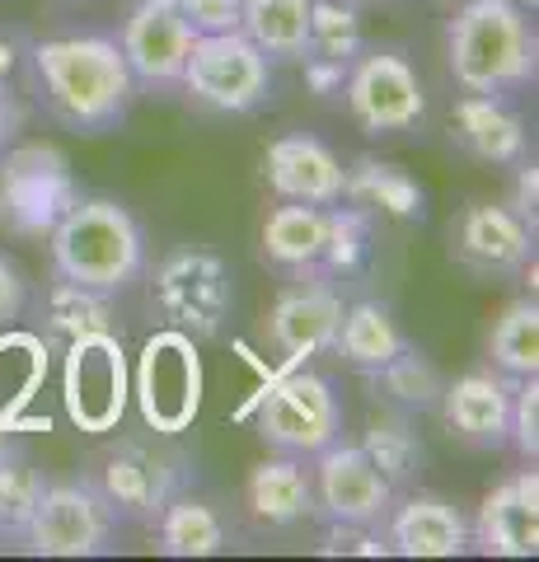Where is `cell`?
Listing matches in <instances>:
<instances>
[{"mask_svg":"<svg viewBox=\"0 0 539 562\" xmlns=\"http://www.w3.org/2000/svg\"><path fill=\"white\" fill-rule=\"evenodd\" d=\"M29 301V286H24V272L14 268V262L0 254V324H14L20 319V310Z\"/></svg>","mask_w":539,"mask_h":562,"instance_id":"cell-38","label":"cell"},{"mask_svg":"<svg viewBox=\"0 0 539 562\" xmlns=\"http://www.w3.org/2000/svg\"><path fill=\"white\" fill-rule=\"evenodd\" d=\"M61 403L71 427L90 436H109L123 427L132 403V366L113 333H90V338L66 342Z\"/></svg>","mask_w":539,"mask_h":562,"instance_id":"cell-6","label":"cell"},{"mask_svg":"<svg viewBox=\"0 0 539 562\" xmlns=\"http://www.w3.org/2000/svg\"><path fill=\"white\" fill-rule=\"evenodd\" d=\"M493 366L502 375H539V305L535 301H512L502 319L489 333Z\"/></svg>","mask_w":539,"mask_h":562,"instance_id":"cell-28","label":"cell"},{"mask_svg":"<svg viewBox=\"0 0 539 562\" xmlns=\"http://www.w3.org/2000/svg\"><path fill=\"white\" fill-rule=\"evenodd\" d=\"M155 305L169 328H183L188 338H216L235 310V277L225 258L212 249H173L155 268Z\"/></svg>","mask_w":539,"mask_h":562,"instance_id":"cell-8","label":"cell"},{"mask_svg":"<svg viewBox=\"0 0 539 562\" xmlns=\"http://www.w3.org/2000/svg\"><path fill=\"white\" fill-rule=\"evenodd\" d=\"M0 446H10V422L0 417Z\"/></svg>","mask_w":539,"mask_h":562,"instance_id":"cell-42","label":"cell"},{"mask_svg":"<svg viewBox=\"0 0 539 562\" xmlns=\"http://www.w3.org/2000/svg\"><path fill=\"white\" fill-rule=\"evenodd\" d=\"M375 384L385 390V398H394L398 408H437V398H441V371L431 366L417 347H398L394 357L380 366V371H371Z\"/></svg>","mask_w":539,"mask_h":562,"instance_id":"cell-32","label":"cell"},{"mask_svg":"<svg viewBox=\"0 0 539 562\" xmlns=\"http://www.w3.org/2000/svg\"><path fill=\"white\" fill-rule=\"evenodd\" d=\"M361 450L371 454V464L385 473V479L398 487V483H408L417 469H423V441H417V431H413V422L404 413H380L371 417V427L367 436H361Z\"/></svg>","mask_w":539,"mask_h":562,"instance_id":"cell-30","label":"cell"},{"mask_svg":"<svg viewBox=\"0 0 539 562\" xmlns=\"http://www.w3.org/2000/svg\"><path fill=\"white\" fill-rule=\"evenodd\" d=\"M179 85L212 113H254L272 90V61L245 33H198Z\"/></svg>","mask_w":539,"mask_h":562,"instance_id":"cell-7","label":"cell"},{"mask_svg":"<svg viewBox=\"0 0 539 562\" xmlns=\"http://www.w3.org/2000/svg\"><path fill=\"white\" fill-rule=\"evenodd\" d=\"M512 375L493 371H469L456 384H441V413L450 422V431L464 436L474 446H507V422H512Z\"/></svg>","mask_w":539,"mask_h":562,"instance_id":"cell-19","label":"cell"},{"mask_svg":"<svg viewBox=\"0 0 539 562\" xmlns=\"http://www.w3.org/2000/svg\"><path fill=\"white\" fill-rule=\"evenodd\" d=\"M469 549L489 558H535L539 553V473L520 469L502 479L469 525Z\"/></svg>","mask_w":539,"mask_h":562,"instance_id":"cell-14","label":"cell"},{"mask_svg":"<svg viewBox=\"0 0 539 562\" xmlns=\"http://www.w3.org/2000/svg\"><path fill=\"white\" fill-rule=\"evenodd\" d=\"M343 94L352 122L371 136L408 132L427 113L423 80H417L413 61L398 57V52H357L352 66H347Z\"/></svg>","mask_w":539,"mask_h":562,"instance_id":"cell-9","label":"cell"},{"mask_svg":"<svg viewBox=\"0 0 539 562\" xmlns=\"http://www.w3.org/2000/svg\"><path fill=\"white\" fill-rule=\"evenodd\" d=\"M10 61H14V57H10V47L0 43V140H5L14 127H20V113H14V103H10V85H5V80H10Z\"/></svg>","mask_w":539,"mask_h":562,"instance_id":"cell-41","label":"cell"},{"mask_svg":"<svg viewBox=\"0 0 539 562\" xmlns=\"http://www.w3.org/2000/svg\"><path fill=\"white\" fill-rule=\"evenodd\" d=\"M33 70L43 94L66 127L76 132H113L136 103V76L117 38L76 33V38H47L33 47Z\"/></svg>","mask_w":539,"mask_h":562,"instance_id":"cell-1","label":"cell"},{"mask_svg":"<svg viewBox=\"0 0 539 562\" xmlns=\"http://www.w3.org/2000/svg\"><path fill=\"white\" fill-rule=\"evenodd\" d=\"M456 136L460 146L483 165H520L526 160V122L502 94H464L456 103Z\"/></svg>","mask_w":539,"mask_h":562,"instance_id":"cell-21","label":"cell"},{"mask_svg":"<svg viewBox=\"0 0 539 562\" xmlns=\"http://www.w3.org/2000/svg\"><path fill=\"white\" fill-rule=\"evenodd\" d=\"M193 33H235L245 20V0H179Z\"/></svg>","mask_w":539,"mask_h":562,"instance_id":"cell-36","label":"cell"},{"mask_svg":"<svg viewBox=\"0 0 539 562\" xmlns=\"http://www.w3.org/2000/svg\"><path fill=\"white\" fill-rule=\"evenodd\" d=\"M173 469L169 454H155L142 441H123L99 469V492L113 506V516H160V506L173 497Z\"/></svg>","mask_w":539,"mask_h":562,"instance_id":"cell-18","label":"cell"},{"mask_svg":"<svg viewBox=\"0 0 539 562\" xmlns=\"http://www.w3.org/2000/svg\"><path fill=\"white\" fill-rule=\"evenodd\" d=\"M113 328V305L103 291L76 286V281H57L47 295V333L57 342H76L90 333H109Z\"/></svg>","mask_w":539,"mask_h":562,"instance_id":"cell-29","label":"cell"},{"mask_svg":"<svg viewBox=\"0 0 539 562\" xmlns=\"http://www.w3.org/2000/svg\"><path fill=\"white\" fill-rule=\"evenodd\" d=\"M43 473L33 469V460L14 446H0V535L24 539L33 506L43 497Z\"/></svg>","mask_w":539,"mask_h":562,"instance_id":"cell-31","label":"cell"},{"mask_svg":"<svg viewBox=\"0 0 539 562\" xmlns=\"http://www.w3.org/2000/svg\"><path fill=\"white\" fill-rule=\"evenodd\" d=\"M113 539V506L94 483H52L43 487L33 520L24 530L29 553L43 558H94Z\"/></svg>","mask_w":539,"mask_h":562,"instance_id":"cell-11","label":"cell"},{"mask_svg":"<svg viewBox=\"0 0 539 562\" xmlns=\"http://www.w3.org/2000/svg\"><path fill=\"white\" fill-rule=\"evenodd\" d=\"M76 198L71 165L57 146H14L0 160V216L20 235H47Z\"/></svg>","mask_w":539,"mask_h":562,"instance_id":"cell-10","label":"cell"},{"mask_svg":"<svg viewBox=\"0 0 539 562\" xmlns=\"http://www.w3.org/2000/svg\"><path fill=\"white\" fill-rule=\"evenodd\" d=\"M57 281L90 291H123L146 268V231L117 198H76L47 231Z\"/></svg>","mask_w":539,"mask_h":562,"instance_id":"cell-2","label":"cell"},{"mask_svg":"<svg viewBox=\"0 0 539 562\" xmlns=\"http://www.w3.org/2000/svg\"><path fill=\"white\" fill-rule=\"evenodd\" d=\"M456 254L479 272H520L535 258V231L507 202H474L456 225Z\"/></svg>","mask_w":539,"mask_h":562,"instance_id":"cell-17","label":"cell"},{"mask_svg":"<svg viewBox=\"0 0 539 562\" xmlns=\"http://www.w3.org/2000/svg\"><path fill=\"white\" fill-rule=\"evenodd\" d=\"M324 231H328V206L282 202L277 211H268V221H263V258L287 272L319 268Z\"/></svg>","mask_w":539,"mask_h":562,"instance_id":"cell-24","label":"cell"},{"mask_svg":"<svg viewBox=\"0 0 539 562\" xmlns=\"http://www.w3.org/2000/svg\"><path fill=\"white\" fill-rule=\"evenodd\" d=\"M132 398L155 436H179L193 427V417L202 408L198 338H188L183 328H169V324L160 333H150L132 371Z\"/></svg>","mask_w":539,"mask_h":562,"instance_id":"cell-4","label":"cell"},{"mask_svg":"<svg viewBox=\"0 0 539 562\" xmlns=\"http://www.w3.org/2000/svg\"><path fill=\"white\" fill-rule=\"evenodd\" d=\"M361 52V14L352 0H310V47L305 57L352 66Z\"/></svg>","mask_w":539,"mask_h":562,"instance_id":"cell-33","label":"cell"},{"mask_svg":"<svg viewBox=\"0 0 539 562\" xmlns=\"http://www.w3.org/2000/svg\"><path fill=\"white\" fill-rule=\"evenodd\" d=\"M249 512H254V520L272 525V530H287V525L315 512V483H310L305 460L282 454V460L258 464L249 473Z\"/></svg>","mask_w":539,"mask_h":562,"instance_id":"cell-23","label":"cell"},{"mask_svg":"<svg viewBox=\"0 0 539 562\" xmlns=\"http://www.w3.org/2000/svg\"><path fill=\"white\" fill-rule=\"evenodd\" d=\"M507 441L520 450V460L535 464V454H539V380H535V375H520V380L512 384Z\"/></svg>","mask_w":539,"mask_h":562,"instance_id":"cell-35","label":"cell"},{"mask_svg":"<svg viewBox=\"0 0 539 562\" xmlns=\"http://www.w3.org/2000/svg\"><path fill=\"white\" fill-rule=\"evenodd\" d=\"M343 202H352L371 216H394V221H417L423 216V183L408 169H398L375 155H361L352 169H343Z\"/></svg>","mask_w":539,"mask_h":562,"instance_id":"cell-22","label":"cell"},{"mask_svg":"<svg viewBox=\"0 0 539 562\" xmlns=\"http://www.w3.org/2000/svg\"><path fill=\"white\" fill-rule=\"evenodd\" d=\"M324 558H338V553H352V558H385L390 543H380L371 535V525H334V530L324 535L319 543Z\"/></svg>","mask_w":539,"mask_h":562,"instance_id":"cell-37","label":"cell"},{"mask_svg":"<svg viewBox=\"0 0 539 562\" xmlns=\"http://www.w3.org/2000/svg\"><path fill=\"white\" fill-rule=\"evenodd\" d=\"M225 549V525L198 497H169L160 506V553L169 558H212Z\"/></svg>","mask_w":539,"mask_h":562,"instance_id":"cell-27","label":"cell"},{"mask_svg":"<svg viewBox=\"0 0 539 562\" xmlns=\"http://www.w3.org/2000/svg\"><path fill=\"white\" fill-rule=\"evenodd\" d=\"M193 24H188V14L179 0H136L127 24H123V38H117V47H123V57L132 66L136 85H179L183 76V61L188 52H193Z\"/></svg>","mask_w":539,"mask_h":562,"instance_id":"cell-13","label":"cell"},{"mask_svg":"<svg viewBox=\"0 0 539 562\" xmlns=\"http://www.w3.org/2000/svg\"><path fill=\"white\" fill-rule=\"evenodd\" d=\"M390 553L404 558H460L469 553V520L460 506H450L437 492H417V497L390 506Z\"/></svg>","mask_w":539,"mask_h":562,"instance_id":"cell-20","label":"cell"},{"mask_svg":"<svg viewBox=\"0 0 539 562\" xmlns=\"http://www.w3.org/2000/svg\"><path fill=\"white\" fill-rule=\"evenodd\" d=\"M516 5H520V10H535V5H539V0H516Z\"/></svg>","mask_w":539,"mask_h":562,"instance_id":"cell-43","label":"cell"},{"mask_svg":"<svg viewBox=\"0 0 539 562\" xmlns=\"http://www.w3.org/2000/svg\"><path fill=\"white\" fill-rule=\"evenodd\" d=\"M446 61L464 94H507L535 80V29L516 0H464L446 33Z\"/></svg>","mask_w":539,"mask_h":562,"instance_id":"cell-3","label":"cell"},{"mask_svg":"<svg viewBox=\"0 0 539 562\" xmlns=\"http://www.w3.org/2000/svg\"><path fill=\"white\" fill-rule=\"evenodd\" d=\"M535 202H539V169L520 160V173H516V192H512V202H507V206L516 211L520 221L530 225V231L539 225V211H535Z\"/></svg>","mask_w":539,"mask_h":562,"instance_id":"cell-40","label":"cell"},{"mask_svg":"<svg viewBox=\"0 0 539 562\" xmlns=\"http://www.w3.org/2000/svg\"><path fill=\"white\" fill-rule=\"evenodd\" d=\"M258 436L295 460H315L319 450L343 441V403L334 394V384L310 371H291L282 380H272L258 394Z\"/></svg>","mask_w":539,"mask_h":562,"instance_id":"cell-5","label":"cell"},{"mask_svg":"<svg viewBox=\"0 0 539 562\" xmlns=\"http://www.w3.org/2000/svg\"><path fill=\"white\" fill-rule=\"evenodd\" d=\"M310 483H315V512H324L334 525H375L394 506V483L371 464L361 446L334 441L319 450Z\"/></svg>","mask_w":539,"mask_h":562,"instance_id":"cell-12","label":"cell"},{"mask_svg":"<svg viewBox=\"0 0 539 562\" xmlns=\"http://www.w3.org/2000/svg\"><path fill=\"white\" fill-rule=\"evenodd\" d=\"M263 179L282 202L334 206L343 202V160L319 136L291 132L263 150Z\"/></svg>","mask_w":539,"mask_h":562,"instance_id":"cell-15","label":"cell"},{"mask_svg":"<svg viewBox=\"0 0 539 562\" xmlns=\"http://www.w3.org/2000/svg\"><path fill=\"white\" fill-rule=\"evenodd\" d=\"M305 61V85H310V94H343V80H347V66L343 61H324V57H301Z\"/></svg>","mask_w":539,"mask_h":562,"instance_id":"cell-39","label":"cell"},{"mask_svg":"<svg viewBox=\"0 0 539 562\" xmlns=\"http://www.w3.org/2000/svg\"><path fill=\"white\" fill-rule=\"evenodd\" d=\"M334 347L357 366V371H380V366H385L394 351L404 347V333H398V324L390 319L385 305L357 301V305L343 310V324H338Z\"/></svg>","mask_w":539,"mask_h":562,"instance_id":"cell-26","label":"cell"},{"mask_svg":"<svg viewBox=\"0 0 539 562\" xmlns=\"http://www.w3.org/2000/svg\"><path fill=\"white\" fill-rule=\"evenodd\" d=\"M343 295L328 286V281H301V286L282 291V301L272 305V319H268V333L277 351L301 366L310 357L334 347L338 338V324H343Z\"/></svg>","mask_w":539,"mask_h":562,"instance_id":"cell-16","label":"cell"},{"mask_svg":"<svg viewBox=\"0 0 539 562\" xmlns=\"http://www.w3.org/2000/svg\"><path fill=\"white\" fill-rule=\"evenodd\" d=\"M239 33L268 61H301L310 47V0H245Z\"/></svg>","mask_w":539,"mask_h":562,"instance_id":"cell-25","label":"cell"},{"mask_svg":"<svg viewBox=\"0 0 539 562\" xmlns=\"http://www.w3.org/2000/svg\"><path fill=\"white\" fill-rule=\"evenodd\" d=\"M371 254V211L361 206H328V231H324V254L319 268L328 272H357Z\"/></svg>","mask_w":539,"mask_h":562,"instance_id":"cell-34","label":"cell"}]
</instances>
